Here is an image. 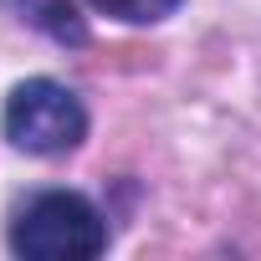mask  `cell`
<instances>
[{
  "instance_id": "obj_1",
  "label": "cell",
  "mask_w": 261,
  "mask_h": 261,
  "mask_svg": "<svg viewBox=\"0 0 261 261\" xmlns=\"http://www.w3.org/2000/svg\"><path fill=\"white\" fill-rule=\"evenodd\" d=\"M102 246H108V225L97 205L72 190L36 195L11 225V251L26 261H87Z\"/></svg>"
},
{
  "instance_id": "obj_2",
  "label": "cell",
  "mask_w": 261,
  "mask_h": 261,
  "mask_svg": "<svg viewBox=\"0 0 261 261\" xmlns=\"http://www.w3.org/2000/svg\"><path fill=\"white\" fill-rule=\"evenodd\" d=\"M82 134H87L82 102L51 77H31L6 97V139L26 154H67L82 144Z\"/></svg>"
},
{
  "instance_id": "obj_3",
  "label": "cell",
  "mask_w": 261,
  "mask_h": 261,
  "mask_svg": "<svg viewBox=\"0 0 261 261\" xmlns=\"http://www.w3.org/2000/svg\"><path fill=\"white\" fill-rule=\"evenodd\" d=\"M0 6H6L11 16H21L26 26H36L41 36L62 41V46H82V41H87L82 16H77L72 0H0Z\"/></svg>"
},
{
  "instance_id": "obj_4",
  "label": "cell",
  "mask_w": 261,
  "mask_h": 261,
  "mask_svg": "<svg viewBox=\"0 0 261 261\" xmlns=\"http://www.w3.org/2000/svg\"><path fill=\"white\" fill-rule=\"evenodd\" d=\"M102 16H118V21H134V26H149V21H164L174 16L185 0H92Z\"/></svg>"
}]
</instances>
